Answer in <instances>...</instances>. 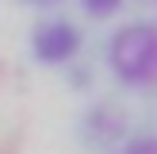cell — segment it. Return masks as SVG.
<instances>
[{
	"mask_svg": "<svg viewBox=\"0 0 157 154\" xmlns=\"http://www.w3.org/2000/svg\"><path fill=\"white\" fill-rule=\"evenodd\" d=\"M23 139V104L12 69L0 62V154H19Z\"/></svg>",
	"mask_w": 157,
	"mask_h": 154,
	"instance_id": "obj_1",
	"label": "cell"
}]
</instances>
